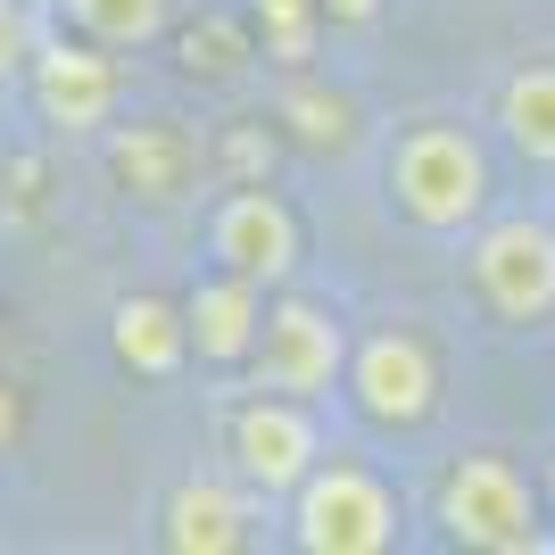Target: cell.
<instances>
[{
	"mask_svg": "<svg viewBox=\"0 0 555 555\" xmlns=\"http://www.w3.org/2000/svg\"><path fill=\"white\" fill-rule=\"evenodd\" d=\"M382 191L390 208L406 216L431 241H456L489 216V150L481 133H464L456 116H415L398 125L390 150H382Z\"/></svg>",
	"mask_w": 555,
	"mask_h": 555,
	"instance_id": "cell-1",
	"label": "cell"
},
{
	"mask_svg": "<svg viewBox=\"0 0 555 555\" xmlns=\"http://www.w3.org/2000/svg\"><path fill=\"white\" fill-rule=\"evenodd\" d=\"M406 531L398 489L357 456H315L307 481L282 498V539L299 555H390Z\"/></svg>",
	"mask_w": 555,
	"mask_h": 555,
	"instance_id": "cell-2",
	"label": "cell"
},
{
	"mask_svg": "<svg viewBox=\"0 0 555 555\" xmlns=\"http://www.w3.org/2000/svg\"><path fill=\"white\" fill-rule=\"evenodd\" d=\"M440 539L473 547V555H531V547H547V498L514 456L473 448L440 481Z\"/></svg>",
	"mask_w": 555,
	"mask_h": 555,
	"instance_id": "cell-3",
	"label": "cell"
},
{
	"mask_svg": "<svg viewBox=\"0 0 555 555\" xmlns=\"http://www.w3.org/2000/svg\"><path fill=\"white\" fill-rule=\"evenodd\" d=\"M473 299L489 307V324L531 332L555 315V224L547 216H481L473 249H464Z\"/></svg>",
	"mask_w": 555,
	"mask_h": 555,
	"instance_id": "cell-4",
	"label": "cell"
},
{
	"mask_svg": "<svg viewBox=\"0 0 555 555\" xmlns=\"http://www.w3.org/2000/svg\"><path fill=\"white\" fill-rule=\"evenodd\" d=\"M249 390H282V398H332L348 373V324L332 315L324 299H299L282 291L266 299V332L249 348Z\"/></svg>",
	"mask_w": 555,
	"mask_h": 555,
	"instance_id": "cell-5",
	"label": "cell"
},
{
	"mask_svg": "<svg viewBox=\"0 0 555 555\" xmlns=\"http://www.w3.org/2000/svg\"><path fill=\"white\" fill-rule=\"evenodd\" d=\"M224 456L232 473L274 506V498H291V489L307 481V464L324 456V423H315V398H282V390H257L232 406L224 423Z\"/></svg>",
	"mask_w": 555,
	"mask_h": 555,
	"instance_id": "cell-6",
	"label": "cell"
},
{
	"mask_svg": "<svg viewBox=\"0 0 555 555\" xmlns=\"http://www.w3.org/2000/svg\"><path fill=\"white\" fill-rule=\"evenodd\" d=\"M340 390L357 398V415L373 431H423L431 406H440V357H431L423 332H365L348 348Z\"/></svg>",
	"mask_w": 555,
	"mask_h": 555,
	"instance_id": "cell-7",
	"label": "cell"
},
{
	"mask_svg": "<svg viewBox=\"0 0 555 555\" xmlns=\"http://www.w3.org/2000/svg\"><path fill=\"white\" fill-rule=\"evenodd\" d=\"M208 257L224 274H249V282H266V291H282V282L299 274V257H307V232H299V216H291L282 191L232 183L208 208Z\"/></svg>",
	"mask_w": 555,
	"mask_h": 555,
	"instance_id": "cell-8",
	"label": "cell"
},
{
	"mask_svg": "<svg viewBox=\"0 0 555 555\" xmlns=\"http://www.w3.org/2000/svg\"><path fill=\"white\" fill-rule=\"evenodd\" d=\"M25 92H34L50 133L92 141V133H108V116H116V59L100 42H83V34L75 42L67 34H42L34 67H25Z\"/></svg>",
	"mask_w": 555,
	"mask_h": 555,
	"instance_id": "cell-9",
	"label": "cell"
},
{
	"mask_svg": "<svg viewBox=\"0 0 555 555\" xmlns=\"http://www.w3.org/2000/svg\"><path fill=\"white\" fill-rule=\"evenodd\" d=\"M257 522H266V498H257L241 473H232V481L199 473V481H183L175 498H166L158 539L175 555H232V547H249V539H257Z\"/></svg>",
	"mask_w": 555,
	"mask_h": 555,
	"instance_id": "cell-10",
	"label": "cell"
},
{
	"mask_svg": "<svg viewBox=\"0 0 555 555\" xmlns=\"http://www.w3.org/2000/svg\"><path fill=\"white\" fill-rule=\"evenodd\" d=\"M183 332H191V357H199V365L241 373V365H249V348H257V332H266V282L216 266L208 282H191Z\"/></svg>",
	"mask_w": 555,
	"mask_h": 555,
	"instance_id": "cell-11",
	"label": "cell"
},
{
	"mask_svg": "<svg viewBox=\"0 0 555 555\" xmlns=\"http://www.w3.org/2000/svg\"><path fill=\"white\" fill-rule=\"evenodd\" d=\"M108 340H116V365H133L141 382H175V373L191 365L183 299H158V291L116 299V307H108Z\"/></svg>",
	"mask_w": 555,
	"mask_h": 555,
	"instance_id": "cell-12",
	"label": "cell"
},
{
	"mask_svg": "<svg viewBox=\"0 0 555 555\" xmlns=\"http://www.w3.org/2000/svg\"><path fill=\"white\" fill-rule=\"evenodd\" d=\"M498 133L522 166H555V67H514L498 92Z\"/></svg>",
	"mask_w": 555,
	"mask_h": 555,
	"instance_id": "cell-13",
	"label": "cell"
},
{
	"mask_svg": "<svg viewBox=\"0 0 555 555\" xmlns=\"http://www.w3.org/2000/svg\"><path fill=\"white\" fill-rule=\"evenodd\" d=\"M108 158H116V175H125L141 199H175V191H191V141L175 133V125H125Z\"/></svg>",
	"mask_w": 555,
	"mask_h": 555,
	"instance_id": "cell-14",
	"label": "cell"
},
{
	"mask_svg": "<svg viewBox=\"0 0 555 555\" xmlns=\"http://www.w3.org/2000/svg\"><path fill=\"white\" fill-rule=\"evenodd\" d=\"M59 17H67V34H83L100 50H150L166 42L175 0H59Z\"/></svg>",
	"mask_w": 555,
	"mask_h": 555,
	"instance_id": "cell-15",
	"label": "cell"
},
{
	"mask_svg": "<svg viewBox=\"0 0 555 555\" xmlns=\"http://www.w3.org/2000/svg\"><path fill=\"white\" fill-rule=\"evenodd\" d=\"M282 125H291L307 150H348L357 108H348L340 92H324V83H291V92H282Z\"/></svg>",
	"mask_w": 555,
	"mask_h": 555,
	"instance_id": "cell-16",
	"label": "cell"
},
{
	"mask_svg": "<svg viewBox=\"0 0 555 555\" xmlns=\"http://www.w3.org/2000/svg\"><path fill=\"white\" fill-rule=\"evenodd\" d=\"M249 17H257V50L282 59V67H299L307 50H315V34H324L315 0H249Z\"/></svg>",
	"mask_w": 555,
	"mask_h": 555,
	"instance_id": "cell-17",
	"label": "cell"
},
{
	"mask_svg": "<svg viewBox=\"0 0 555 555\" xmlns=\"http://www.w3.org/2000/svg\"><path fill=\"white\" fill-rule=\"evenodd\" d=\"M249 59H266V50H257L249 25H232V17H208V25H191V34H183V67H191V75H208V83L241 75Z\"/></svg>",
	"mask_w": 555,
	"mask_h": 555,
	"instance_id": "cell-18",
	"label": "cell"
},
{
	"mask_svg": "<svg viewBox=\"0 0 555 555\" xmlns=\"http://www.w3.org/2000/svg\"><path fill=\"white\" fill-rule=\"evenodd\" d=\"M34 42H42L34 9H25V0H0V83H25V67H34Z\"/></svg>",
	"mask_w": 555,
	"mask_h": 555,
	"instance_id": "cell-19",
	"label": "cell"
},
{
	"mask_svg": "<svg viewBox=\"0 0 555 555\" xmlns=\"http://www.w3.org/2000/svg\"><path fill=\"white\" fill-rule=\"evenodd\" d=\"M315 9H324L332 34H365V25L382 17V0H315Z\"/></svg>",
	"mask_w": 555,
	"mask_h": 555,
	"instance_id": "cell-20",
	"label": "cell"
},
{
	"mask_svg": "<svg viewBox=\"0 0 555 555\" xmlns=\"http://www.w3.org/2000/svg\"><path fill=\"white\" fill-rule=\"evenodd\" d=\"M539 498H547V522H555V456L539 464Z\"/></svg>",
	"mask_w": 555,
	"mask_h": 555,
	"instance_id": "cell-21",
	"label": "cell"
}]
</instances>
